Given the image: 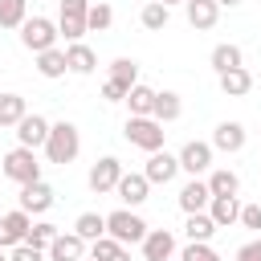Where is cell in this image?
<instances>
[{
    "label": "cell",
    "mask_w": 261,
    "mask_h": 261,
    "mask_svg": "<svg viewBox=\"0 0 261 261\" xmlns=\"http://www.w3.org/2000/svg\"><path fill=\"white\" fill-rule=\"evenodd\" d=\"M126 106H130V114H151V106H155V90L151 86H143V82H135L130 90H126V98H122Z\"/></svg>",
    "instance_id": "f1b7e54d"
},
{
    "label": "cell",
    "mask_w": 261,
    "mask_h": 261,
    "mask_svg": "<svg viewBox=\"0 0 261 261\" xmlns=\"http://www.w3.org/2000/svg\"><path fill=\"white\" fill-rule=\"evenodd\" d=\"M122 249H126V245H118L114 237H106V232H102L98 241H90V253H86V257H94V261H110V257H118Z\"/></svg>",
    "instance_id": "836d02e7"
},
{
    "label": "cell",
    "mask_w": 261,
    "mask_h": 261,
    "mask_svg": "<svg viewBox=\"0 0 261 261\" xmlns=\"http://www.w3.org/2000/svg\"><path fill=\"white\" fill-rule=\"evenodd\" d=\"M86 12H90V0H61V12H57V33L69 41H82L90 29H86Z\"/></svg>",
    "instance_id": "8992f818"
},
{
    "label": "cell",
    "mask_w": 261,
    "mask_h": 261,
    "mask_svg": "<svg viewBox=\"0 0 261 261\" xmlns=\"http://www.w3.org/2000/svg\"><path fill=\"white\" fill-rule=\"evenodd\" d=\"M110 77L122 82V86L130 90V86L139 82V61H135V57H118V61H110Z\"/></svg>",
    "instance_id": "d6a6232c"
},
{
    "label": "cell",
    "mask_w": 261,
    "mask_h": 261,
    "mask_svg": "<svg viewBox=\"0 0 261 261\" xmlns=\"http://www.w3.org/2000/svg\"><path fill=\"white\" fill-rule=\"evenodd\" d=\"M0 261H8V253H4V249H0Z\"/></svg>",
    "instance_id": "ee69618b"
},
{
    "label": "cell",
    "mask_w": 261,
    "mask_h": 261,
    "mask_svg": "<svg viewBox=\"0 0 261 261\" xmlns=\"http://www.w3.org/2000/svg\"><path fill=\"white\" fill-rule=\"evenodd\" d=\"M102 98H106V102H122V98H126V86L114 82V77H106V82H102Z\"/></svg>",
    "instance_id": "f35d334b"
},
{
    "label": "cell",
    "mask_w": 261,
    "mask_h": 261,
    "mask_svg": "<svg viewBox=\"0 0 261 261\" xmlns=\"http://www.w3.org/2000/svg\"><path fill=\"white\" fill-rule=\"evenodd\" d=\"M29 20V0H0V29H20Z\"/></svg>",
    "instance_id": "4dcf8cb0"
},
{
    "label": "cell",
    "mask_w": 261,
    "mask_h": 261,
    "mask_svg": "<svg viewBox=\"0 0 261 261\" xmlns=\"http://www.w3.org/2000/svg\"><path fill=\"white\" fill-rule=\"evenodd\" d=\"M110 24H114V8H110L106 0L90 4V12H86V29H90V33H106Z\"/></svg>",
    "instance_id": "1f68e13d"
},
{
    "label": "cell",
    "mask_w": 261,
    "mask_h": 261,
    "mask_svg": "<svg viewBox=\"0 0 261 261\" xmlns=\"http://www.w3.org/2000/svg\"><path fill=\"white\" fill-rule=\"evenodd\" d=\"M212 69L216 73H224V69H237V65H245V53H241V45H232V41H224V45H216L212 49Z\"/></svg>",
    "instance_id": "d4e9b609"
},
{
    "label": "cell",
    "mask_w": 261,
    "mask_h": 261,
    "mask_svg": "<svg viewBox=\"0 0 261 261\" xmlns=\"http://www.w3.org/2000/svg\"><path fill=\"white\" fill-rule=\"evenodd\" d=\"M86 241L77 237V232H57L49 245H45V257L49 261H77V257H86Z\"/></svg>",
    "instance_id": "5bb4252c"
},
{
    "label": "cell",
    "mask_w": 261,
    "mask_h": 261,
    "mask_svg": "<svg viewBox=\"0 0 261 261\" xmlns=\"http://www.w3.org/2000/svg\"><path fill=\"white\" fill-rule=\"evenodd\" d=\"M53 188L45 184V179H33V184H20V208L29 212V216H45L49 208H53Z\"/></svg>",
    "instance_id": "30bf717a"
},
{
    "label": "cell",
    "mask_w": 261,
    "mask_h": 261,
    "mask_svg": "<svg viewBox=\"0 0 261 261\" xmlns=\"http://www.w3.org/2000/svg\"><path fill=\"white\" fill-rule=\"evenodd\" d=\"M216 4H220V8H237L241 0H216Z\"/></svg>",
    "instance_id": "60d3db41"
},
{
    "label": "cell",
    "mask_w": 261,
    "mask_h": 261,
    "mask_svg": "<svg viewBox=\"0 0 261 261\" xmlns=\"http://www.w3.org/2000/svg\"><path fill=\"white\" fill-rule=\"evenodd\" d=\"M45 139H49V118L45 114H24L20 122H16V143L20 147H45Z\"/></svg>",
    "instance_id": "2e32d148"
},
{
    "label": "cell",
    "mask_w": 261,
    "mask_h": 261,
    "mask_svg": "<svg viewBox=\"0 0 261 261\" xmlns=\"http://www.w3.org/2000/svg\"><path fill=\"white\" fill-rule=\"evenodd\" d=\"M73 232L90 245V241H98V237L106 232V216H102V212H82V216L73 220Z\"/></svg>",
    "instance_id": "4316f807"
},
{
    "label": "cell",
    "mask_w": 261,
    "mask_h": 261,
    "mask_svg": "<svg viewBox=\"0 0 261 261\" xmlns=\"http://www.w3.org/2000/svg\"><path fill=\"white\" fill-rule=\"evenodd\" d=\"M208 216H212L216 228H232L241 220V200L237 196H212L208 200Z\"/></svg>",
    "instance_id": "ffe728a7"
},
{
    "label": "cell",
    "mask_w": 261,
    "mask_h": 261,
    "mask_svg": "<svg viewBox=\"0 0 261 261\" xmlns=\"http://www.w3.org/2000/svg\"><path fill=\"white\" fill-rule=\"evenodd\" d=\"M65 65H69V73H94L98 69V53L86 45V41H69L65 45Z\"/></svg>",
    "instance_id": "ac0fdd59"
},
{
    "label": "cell",
    "mask_w": 261,
    "mask_h": 261,
    "mask_svg": "<svg viewBox=\"0 0 261 261\" xmlns=\"http://www.w3.org/2000/svg\"><path fill=\"white\" fill-rule=\"evenodd\" d=\"M114 196H118L126 208H139V204H147L151 184H147V175H143V171H122V179L114 184Z\"/></svg>",
    "instance_id": "9c48e42d"
},
{
    "label": "cell",
    "mask_w": 261,
    "mask_h": 261,
    "mask_svg": "<svg viewBox=\"0 0 261 261\" xmlns=\"http://www.w3.org/2000/svg\"><path fill=\"white\" fill-rule=\"evenodd\" d=\"M237 224H245V228L261 232V204H241V220H237Z\"/></svg>",
    "instance_id": "74e56055"
},
{
    "label": "cell",
    "mask_w": 261,
    "mask_h": 261,
    "mask_svg": "<svg viewBox=\"0 0 261 261\" xmlns=\"http://www.w3.org/2000/svg\"><path fill=\"white\" fill-rule=\"evenodd\" d=\"M184 232H188V241H212L216 224H212L208 208H204V212H188V220H184Z\"/></svg>",
    "instance_id": "83f0119b"
},
{
    "label": "cell",
    "mask_w": 261,
    "mask_h": 261,
    "mask_svg": "<svg viewBox=\"0 0 261 261\" xmlns=\"http://www.w3.org/2000/svg\"><path fill=\"white\" fill-rule=\"evenodd\" d=\"M0 175H8L12 184H33V179H41V159H37V151L16 143V147L0 159Z\"/></svg>",
    "instance_id": "3957f363"
},
{
    "label": "cell",
    "mask_w": 261,
    "mask_h": 261,
    "mask_svg": "<svg viewBox=\"0 0 261 261\" xmlns=\"http://www.w3.org/2000/svg\"><path fill=\"white\" fill-rule=\"evenodd\" d=\"M29 224H33V216H29L24 208H12V212H4V216H0V249H12V245H20V241H24V232H29Z\"/></svg>",
    "instance_id": "9a60e30c"
},
{
    "label": "cell",
    "mask_w": 261,
    "mask_h": 261,
    "mask_svg": "<svg viewBox=\"0 0 261 261\" xmlns=\"http://www.w3.org/2000/svg\"><path fill=\"white\" fill-rule=\"evenodd\" d=\"M163 261H175V257H163Z\"/></svg>",
    "instance_id": "bcb514c9"
},
{
    "label": "cell",
    "mask_w": 261,
    "mask_h": 261,
    "mask_svg": "<svg viewBox=\"0 0 261 261\" xmlns=\"http://www.w3.org/2000/svg\"><path fill=\"white\" fill-rule=\"evenodd\" d=\"M184 12H188V24L196 33H204V29H212L220 20V4L216 0H184Z\"/></svg>",
    "instance_id": "e0dca14e"
},
{
    "label": "cell",
    "mask_w": 261,
    "mask_h": 261,
    "mask_svg": "<svg viewBox=\"0 0 261 261\" xmlns=\"http://www.w3.org/2000/svg\"><path fill=\"white\" fill-rule=\"evenodd\" d=\"M106 237H114L118 245H139V241L147 237V220H143L135 208L106 212Z\"/></svg>",
    "instance_id": "277c9868"
},
{
    "label": "cell",
    "mask_w": 261,
    "mask_h": 261,
    "mask_svg": "<svg viewBox=\"0 0 261 261\" xmlns=\"http://www.w3.org/2000/svg\"><path fill=\"white\" fill-rule=\"evenodd\" d=\"M237 261H261V237L249 241V245H241L237 249Z\"/></svg>",
    "instance_id": "ab89813d"
},
{
    "label": "cell",
    "mask_w": 261,
    "mask_h": 261,
    "mask_svg": "<svg viewBox=\"0 0 261 261\" xmlns=\"http://www.w3.org/2000/svg\"><path fill=\"white\" fill-rule=\"evenodd\" d=\"M208 200H212V192H208V179H200V175H192V179L179 188V208H184V212H204Z\"/></svg>",
    "instance_id": "d6986e66"
},
{
    "label": "cell",
    "mask_w": 261,
    "mask_h": 261,
    "mask_svg": "<svg viewBox=\"0 0 261 261\" xmlns=\"http://www.w3.org/2000/svg\"><path fill=\"white\" fill-rule=\"evenodd\" d=\"M77 261H94V257H77Z\"/></svg>",
    "instance_id": "f6af8a7d"
},
{
    "label": "cell",
    "mask_w": 261,
    "mask_h": 261,
    "mask_svg": "<svg viewBox=\"0 0 261 261\" xmlns=\"http://www.w3.org/2000/svg\"><path fill=\"white\" fill-rule=\"evenodd\" d=\"M37 73H41V77H49V82H53V77H65V73H69V65H65V49H57V45H53V49L37 53Z\"/></svg>",
    "instance_id": "603a6c76"
},
{
    "label": "cell",
    "mask_w": 261,
    "mask_h": 261,
    "mask_svg": "<svg viewBox=\"0 0 261 261\" xmlns=\"http://www.w3.org/2000/svg\"><path fill=\"white\" fill-rule=\"evenodd\" d=\"M249 90H253V73H249L245 65L220 73V94H224V98H245Z\"/></svg>",
    "instance_id": "44dd1931"
},
{
    "label": "cell",
    "mask_w": 261,
    "mask_h": 261,
    "mask_svg": "<svg viewBox=\"0 0 261 261\" xmlns=\"http://www.w3.org/2000/svg\"><path fill=\"white\" fill-rule=\"evenodd\" d=\"M57 20H49V16H29L24 24H20V45L29 49V53H45V49H53L57 45Z\"/></svg>",
    "instance_id": "5b68a950"
},
{
    "label": "cell",
    "mask_w": 261,
    "mask_h": 261,
    "mask_svg": "<svg viewBox=\"0 0 261 261\" xmlns=\"http://www.w3.org/2000/svg\"><path fill=\"white\" fill-rule=\"evenodd\" d=\"M122 135H126V143H130V147H139V151H147V155H151V151H159V147H163V135H167V130H163V122H159V118H151V114H130V118H126V126H122Z\"/></svg>",
    "instance_id": "7a4b0ae2"
},
{
    "label": "cell",
    "mask_w": 261,
    "mask_h": 261,
    "mask_svg": "<svg viewBox=\"0 0 261 261\" xmlns=\"http://www.w3.org/2000/svg\"><path fill=\"white\" fill-rule=\"evenodd\" d=\"M8 261H45V249H37V245L20 241V245H12V249H8Z\"/></svg>",
    "instance_id": "8d00e7d4"
},
{
    "label": "cell",
    "mask_w": 261,
    "mask_h": 261,
    "mask_svg": "<svg viewBox=\"0 0 261 261\" xmlns=\"http://www.w3.org/2000/svg\"><path fill=\"white\" fill-rule=\"evenodd\" d=\"M45 159L49 163H57V167H65V163H73L77 159V151H82V130L69 122V118H61V122H49V139H45Z\"/></svg>",
    "instance_id": "6da1fadb"
},
{
    "label": "cell",
    "mask_w": 261,
    "mask_h": 261,
    "mask_svg": "<svg viewBox=\"0 0 261 261\" xmlns=\"http://www.w3.org/2000/svg\"><path fill=\"white\" fill-rule=\"evenodd\" d=\"M245 139H249V130L237 122V118H224L216 130H212V151H224V155H237L241 147H245Z\"/></svg>",
    "instance_id": "7c38bea8"
},
{
    "label": "cell",
    "mask_w": 261,
    "mask_h": 261,
    "mask_svg": "<svg viewBox=\"0 0 261 261\" xmlns=\"http://www.w3.org/2000/svg\"><path fill=\"white\" fill-rule=\"evenodd\" d=\"M139 245H143V261L175 257V232H171V228H147V237H143Z\"/></svg>",
    "instance_id": "4fadbf2b"
},
{
    "label": "cell",
    "mask_w": 261,
    "mask_h": 261,
    "mask_svg": "<svg viewBox=\"0 0 261 261\" xmlns=\"http://www.w3.org/2000/svg\"><path fill=\"white\" fill-rule=\"evenodd\" d=\"M53 237H57V224H49V220H33V224H29V232H24V241H29V245H37V249H45Z\"/></svg>",
    "instance_id": "d590c367"
},
{
    "label": "cell",
    "mask_w": 261,
    "mask_h": 261,
    "mask_svg": "<svg viewBox=\"0 0 261 261\" xmlns=\"http://www.w3.org/2000/svg\"><path fill=\"white\" fill-rule=\"evenodd\" d=\"M159 4H167V8H171V4H184V0H159Z\"/></svg>",
    "instance_id": "7bdbcfd3"
},
{
    "label": "cell",
    "mask_w": 261,
    "mask_h": 261,
    "mask_svg": "<svg viewBox=\"0 0 261 261\" xmlns=\"http://www.w3.org/2000/svg\"><path fill=\"white\" fill-rule=\"evenodd\" d=\"M179 171H188V175H204V171H212V143H200V139H188L184 147H179Z\"/></svg>",
    "instance_id": "52a82bcc"
},
{
    "label": "cell",
    "mask_w": 261,
    "mask_h": 261,
    "mask_svg": "<svg viewBox=\"0 0 261 261\" xmlns=\"http://www.w3.org/2000/svg\"><path fill=\"white\" fill-rule=\"evenodd\" d=\"M143 175H147V184H171L175 175H179V159L171 155V151H151L147 155V167H143Z\"/></svg>",
    "instance_id": "8fae6325"
},
{
    "label": "cell",
    "mask_w": 261,
    "mask_h": 261,
    "mask_svg": "<svg viewBox=\"0 0 261 261\" xmlns=\"http://www.w3.org/2000/svg\"><path fill=\"white\" fill-rule=\"evenodd\" d=\"M24 114H29V106L20 94H0V126H16Z\"/></svg>",
    "instance_id": "f546056e"
},
{
    "label": "cell",
    "mask_w": 261,
    "mask_h": 261,
    "mask_svg": "<svg viewBox=\"0 0 261 261\" xmlns=\"http://www.w3.org/2000/svg\"><path fill=\"white\" fill-rule=\"evenodd\" d=\"M110 261H130V253H126V249H122V253H118V257H110Z\"/></svg>",
    "instance_id": "b9f144b4"
},
{
    "label": "cell",
    "mask_w": 261,
    "mask_h": 261,
    "mask_svg": "<svg viewBox=\"0 0 261 261\" xmlns=\"http://www.w3.org/2000/svg\"><path fill=\"white\" fill-rule=\"evenodd\" d=\"M179 114H184V102H179V94H175V90H155L151 118H159V122H175Z\"/></svg>",
    "instance_id": "7402d4cb"
},
{
    "label": "cell",
    "mask_w": 261,
    "mask_h": 261,
    "mask_svg": "<svg viewBox=\"0 0 261 261\" xmlns=\"http://www.w3.org/2000/svg\"><path fill=\"white\" fill-rule=\"evenodd\" d=\"M175 261H220V253H216L208 241H188V245H184V253H179Z\"/></svg>",
    "instance_id": "e575fe53"
},
{
    "label": "cell",
    "mask_w": 261,
    "mask_h": 261,
    "mask_svg": "<svg viewBox=\"0 0 261 261\" xmlns=\"http://www.w3.org/2000/svg\"><path fill=\"white\" fill-rule=\"evenodd\" d=\"M208 192L212 196H237L241 192V175L228 171V167H216V171H208Z\"/></svg>",
    "instance_id": "484cf974"
},
{
    "label": "cell",
    "mask_w": 261,
    "mask_h": 261,
    "mask_svg": "<svg viewBox=\"0 0 261 261\" xmlns=\"http://www.w3.org/2000/svg\"><path fill=\"white\" fill-rule=\"evenodd\" d=\"M122 179V163L114 159V155H102L94 167H90V175H86V184H90V192L94 196H106V192H114V184Z\"/></svg>",
    "instance_id": "ba28073f"
},
{
    "label": "cell",
    "mask_w": 261,
    "mask_h": 261,
    "mask_svg": "<svg viewBox=\"0 0 261 261\" xmlns=\"http://www.w3.org/2000/svg\"><path fill=\"white\" fill-rule=\"evenodd\" d=\"M167 20H171V8H167V4H159V0H147V4H143V12H139V24H143V29H151V33H163V29H167Z\"/></svg>",
    "instance_id": "cb8c5ba5"
}]
</instances>
